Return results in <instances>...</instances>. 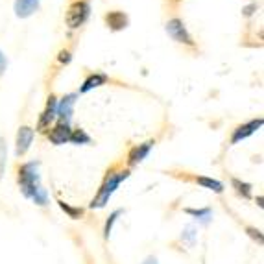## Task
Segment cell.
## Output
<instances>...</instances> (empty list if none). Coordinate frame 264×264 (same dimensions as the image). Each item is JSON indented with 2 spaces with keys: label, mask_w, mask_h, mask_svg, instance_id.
I'll list each match as a JSON object with an SVG mask.
<instances>
[{
  "label": "cell",
  "mask_w": 264,
  "mask_h": 264,
  "mask_svg": "<svg viewBox=\"0 0 264 264\" xmlns=\"http://www.w3.org/2000/svg\"><path fill=\"white\" fill-rule=\"evenodd\" d=\"M128 176H129V170L117 172V168H111L109 172H107V176H105L102 187H100L98 192H96V196L92 198V202L89 203V207H91V209H102V207H105V203L109 202V198L113 196V192L117 191V187L120 185V181H124Z\"/></svg>",
  "instance_id": "1"
},
{
  "label": "cell",
  "mask_w": 264,
  "mask_h": 264,
  "mask_svg": "<svg viewBox=\"0 0 264 264\" xmlns=\"http://www.w3.org/2000/svg\"><path fill=\"white\" fill-rule=\"evenodd\" d=\"M17 181L18 187H20V192L24 194L26 198H33L35 192L41 187V179H39V161H30V163H24V165L18 168L17 172Z\"/></svg>",
  "instance_id": "2"
},
{
  "label": "cell",
  "mask_w": 264,
  "mask_h": 264,
  "mask_svg": "<svg viewBox=\"0 0 264 264\" xmlns=\"http://www.w3.org/2000/svg\"><path fill=\"white\" fill-rule=\"evenodd\" d=\"M89 13H91V4L87 0H74L72 4L68 6V11H67V26L70 30H76L80 28L87 18H89Z\"/></svg>",
  "instance_id": "3"
},
{
  "label": "cell",
  "mask_w": 264,
  "mask_h": 264,
  "mask_svg": "<svg viewBox=\"0 0 264 264\" xmlns=\"http://www.w3.org/2000/svg\"><path fill=\"white\" fill-rule=\"evenodd\" d=\"M166 31H168V35L172 37L176 43L187 44V46H194V41H192L191 33L185 28L181 18H170V20L166 22Z\"/></svg>",
  "instance_id": "4"
},
{
  "label": "cell",
  "mask_w": 264,
  "mask_h": 264,
  "mask_svg": "<svg viewBox=\"0 0 264 264\" xmlns=\"http://www.w3.org/2000/svg\"><path fill=\"white\" fill-rule=\"evenodd\" d=\"M55 117H57V98H55L54 94H50L48 102H46V107H44V111L41 113L39 122H37V131H39V133H48L50 124L54 122Z\"/></svg>",
  "instance_id": "5"
},
{
  "label": "cell",
  "mask_w": 264,
  "mask_h": 264,
  "mask_svg": "<svg viewBox=\"0 0 264 264\" xmlns=\"http://www.w3.org/2000/svg\"><path fill=\"white\" fill-rule=\"evenodd\" d=\"M263 122H264L263 118H255V120H250V122L235 128L233 135H231V144H239L240 141H244L250 135H253L255 131H259V129L263 128Z\"/></svg>",
  "instance_id": "6"
},
{
  "label": "cell",
  "mask_w": 264,
  "mask_h": 264,
  "mask_svg": "<svg viewBox=\"0 0 264 264\" xmlns=\"http://www.w3.org/2000/svg\"><path fill=\"white\" fill-rule=\"evenodd\" d=\"M31 141H33V129L30 126H20L17 131V141H15V154L17 157H22V155L30 150Z\"/></svg>",
  "instance_id": "7"
},
{
  "label": "cell",
  "mask_w": 264,
  "mask_h": 264,
  "mask_svg": "<svg viewBox=\"0 0 264 264\" xmlns=\"http://www.w3.org/2000/svg\"><path fill=\"white\" fill-rule=\"evenodd\" d=\"M70 133H72V129L68 126L67 122H57L54 128L48 131V141L55 146H61L65 142H68L70 139Z\"/></svg>",
  "instance_id": "8"
},
{
  "label": "cell",
  "mask_w": 264,
  "mask_h": 264,
  "mask_svg": "<svg viewBox=\"0 0 264 264\" xmlns=\"http://www.w3.org/2000/svg\"><path fill=\"white\" fill-rule=\"evenodd\" d=\"M154 144H155V141H146V142H142V144H137V146L131 148L128 154V165L135 166V165H139V163H142V161L148 157L150 150L154 148Z\"/></svg>",
  "instance_id": "9"
},
{
  "label": "cell",
  "mask_w": 264,
  "mask_h": 264,
  "mask_svg": "<svg viewBox=\"0 0 264 264\" xmlns=\"http://www.w3.org/2000/svg\"><path fill=\"white\" fill-rule=\"evenodd\" d=\"M74 104H76V94H67V96L57 104V117H59V122H67V124L70 122Z\"/></svg>",
  "instance_id": "10"
},
{
  "label": "cell",
  "mask_w": 264,
  "mask_h": 264,
  "mask_svg": "<svg viewBox=\"0 0 264 264\" xmlns=\"http://www.w3.org/2000/svg\"><path fill=\"white\" fill-rule=\"evenodd\" d=\"M105 24L109 26L113 31H120L124 28H128L129 18L124 11H109L105 15Z\"/></svg>",
  "instance_id": "11"
},
{
  "label": "cell",
  "mask_w": 264,
  "mask_h": 264,
  "mask_svg": "<svg viewBox=\"0 0 264 264\" xmlns=\"http://www.w3.org/2000/svg\"><path fill=\"white\" fill-rule=\"evenodd\" d=\"M39 9V0H15V15L18 18H28Z\"/></svg>",
  "instance_id": "12"
},
{
  "label": "cell",
  "mask_w": 264,
  "mask_h": 264,
  "mask_svg": "<svg viewBox=\"0 0 264 264\" xmlns=\"http://www.w3.org/2000/svg\"><path fill=\"white\" fill-rule=\"evenodd\" d=\"M105 81H107V76H105V74H102V72L91 74V76H89V78L83 81V85L80 87V92H81V94H85V92L92 91V89H96V87L104 85Z\"/></svg>",
  "instance_id": "13"
},
{
  "label": "cell",
  "mask_w": 264,
  "mask_h": 264,
  "mask_svg": "<svg viewBox=\"0 0 264 264\" xmlns=\"http://www.w3.org/2000/svg\"><path fill=\"white\" fill-rule=\"evenodd\" d=\"M194 181H196L198 185H202V187H205V189H209V191L216 192V194H220V192H224V185L218 181V179H213V178H205V176H198V178H194Z\"/></svg>",
  "instance_id": "14"
},
{
  "label": "cell",
  "mask_w": 264,
  "mask_h": 264,
  "mask_svg": "<svg viewBox=\"0 0 264 264\" xmlns=\"http://www.w3.org/2000/svg\"><path fill=\"white\" fill-rule=\"evenodd\" d=\"M231 185L235 187V191H237V194H239V196L246 198V200L252 196V185L246 183V181H240V179L233 178V179H231Z\"/></svg>",
  "instance_id": "15"
},
{
  "label": "cell",
  "mask_w": 264,
  "mask_h": 264,
  "mask_svg": "<svg viewBox=\"0 0 264 264\" xmlns=\"http://www.w3.org/2000/svg\"><path fill=\"white\" fill-rule=\"evenodd\" d=\"M57 203H59V207H61V209L68 215V218H72V220H80L81 216H83V209H80V207H72V205H68V203L61 202V200H59Z\"/></svg>",
  "instance_id": "16"
},
{
  "label": "cell",
  "mask_w": 264,
  "mask_h": 264,
  "mask_svg": "<svg viewBox=\"0 0 264 264\" xmlns=\"http://www.w3.org/2000/svg\"><path fill=\"white\" fill-rule=\"evenodd\" d=\"M185 213L191 216H196L198 220H202L203 224H207L211 220V215H213V211L209 207H205V209H185Z\"/></svg>",
  "instance_id": "17"
},
{
  "label": "cell",
  "mask_w": 264,
  "mask_h": 264,
  "mask_svg": "<svg viewBox=\"0 0 264 264\" xmlns=\"http://www.w3.org/2000/svg\"><path fill=\"white\" fill-rule=\"evenodd\" d=\"M68 142H74V144H89V142H91V137L87 135L83 129H74L72 133H70Z\"/></svg>",
  "instance_id": "18"
},
{
  "label": "cell",
  "mask_w": 264,
  "mask_h": 264,
  "mask_svg": "<svg viewBox=\"0 0 264 264\" xmlns=\"http://www.w3.org/2000/svg\"><path fill=\"white\" fill-rule=\"evenodd\" d=\"M120 215H122V209H117L115 213H111V216L107 218V222H105V228H104V237H105V239H109L111 231H113V226H115V222H117V218Z\"/></svg>",
  "instance_id": "19"
},
{
  "label": "cell",
  "mask_w": 264,
  "mask_h": 264,
  "mask_svg": "<svg viewBox=\"0 0 264 264\" xmlns=\"http://www.w3.org/2000/svg\"><path fill=\"white\" fill-rule=\"evenodd\" d=\"M6 142H4V139L0 137V179H2V176H4V168H6Z\"/></svg>",
  "instance_id": "20"
},
{
  "label": "cell",
  "mask_w": 264,
  "mask_h": 264,
  "mask_svg": "<svg viewBox=\"0 0 264 264\" xmlns=\"http://www.w3.org/2000/svg\"><path fill=\"white\" fill-rule=\"evenodd\" d=\"M181 239L189 240V246H194V242H196V229H194V226H187L185 233L181 235Z\"/></svg>",
  "instance_id": "21"
},
{
  "label": "cell",
  "mask_w": 264,
  "mask_h": 264,
  "mask_svg": "<svg viewBox=\"0 0 264 264\" xmlns=\"http://www.w3.org/2000/svg\"><path fill=\"white\" fill-rule=\"evenodd\" d=\"M57 61L61 63V65H68V63L72 61V54H70V50H61L59 55H57Z\"/></svg>",
  "instance_id": "22"
},
{
  "label": "cell",
  "mask_w": 264,
  "mask_h": 264,
  "mask_svg": "<svg viewBox=\"0 0 264 264\" xmlns=\"http://www.w3.org/2000/svg\"><path fill=\"white\" fill-rule=\"evenodd\" d=\"M246 233L252 237L253 240H257L259 244H263V233H261V229H255V228H246Z\"/></svg>",
  "instance_id": "23"
},
{
  "label": "cell",
  "mask_w": 264,
  "mask_h": 264,
  "mask_svg": "<svg viewBox=\"0 0 264 264\" xmlns=\"http://www.w3.org/2000/svg\"><path fill=\"white\" fill-rule=\"evenodd\" d=\"M6 67H7V59H6V55H4V54H2V52H0V76L4 74Z\"/></svg>",
  "instance_id": "24"
},
{
  "label": "cell",
  "mask_w": 264,
  "mask_h": 264,
  "mask_svg": "<svg viewBox=\"0 0 264 264\" xmlns=\"http://www.w3.org/2000/svg\"><path fill=\"white\" fill-rule=\"evenodd\" d=\"M255 9H257V4H252V6L244 7V9H242V13H244L246 17H250V15H253V13H255Z\"/></svg>",
  "instance_id": "25"
},
{
  "label": "cell",
  "mask_w": 264,
  "mask_h": 264,
  "mask_svg": "<svg viewBox=\"0 0 264 264\" xmlns=\"http://www.w3.org/2000/svg\"><path fill=\"white\" fill-rule=\"evenodd\" d=\"M142 264H159L157 263V257H154V255H150V257L144 259V263Z\"/></svg>",
  "instance_id": "26"
}]
</instances>
